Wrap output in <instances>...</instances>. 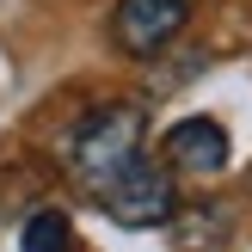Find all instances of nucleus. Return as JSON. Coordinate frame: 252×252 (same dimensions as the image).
<instances>
[{"label": "nucleus", "instance_id": "obj_1", "mask_svg": "<svg viewBox=\"0 0 252 252\" xmlns=\"http://www.w3.org/2000/svg\"><path fill=\"white\" fill-rule=\"evenodd\" d=\"M142 142H148V111L135 98H111L74 117V129L62 135V166L86 197H98L142 160Z\"/></svg>", "mask_w": 252, "mask_h": 252}, {"label": "nucleus", "instance_id": "obj_3", "mask_svg": "<svg viewBox=\"0 0 252 252\" xmlns=\"http://www.w3.org/2000/svg\"><path fill=\"white\" fill-rule=\"evenodd\" d=\"M191 12H197V0H117V12H111V49L129 56V62H154L191 25Z\"/></svg>", "mask_w": 252, "mask_h": 252}, {"label": "nucleus", "instance_id": "obj_6", "mask_svg": "<svg viewBox=\"0 0 252 252\" xmlns=\"http://www.w3.org/2000/svg\"><path fill=\"white\" fill-rule=\"evenodd\" d=\"M19 252H74V221L62 209H37L19 228Z\"/></svg>", "mask_w": 252, "mask_h": 252}, {"label": "nucleus", "instance_id": "obj_5", "mask_svg": "<svg viewBox=\"0 0 252 252\" xmlns=\"http://www.w3.org/2000/svg\"><path fill=\"white\" fill-rule=\"evenodd\" d=\"M179 228V252H221V240L234 234V216L228 203H191L185 216H172Z\"/></svg>", "mask_w": 252, "mask_h": 252}, {"label": "nucleus", "instance_id": "obj_4", "mask_svg": "<svg viewBox=\"0 0 252 252\" xmlns=\"http://www.w3.org/2000/svg\"><path fill=\"white\" fill-rule=\"evenodd\" d=\"M160 148H166V166L185 179H216L228 166V129L216 117H179Z\"/></svg>", "mask_w": 252, "mask_h": 252}, {"label": "nucleus", "instance_id": "obj_2", "mask_svg": "<svg viewBox=\"0 0 252 252\" xmlns=\"http://www.w3.org/2000/svg\"><path fill=\"white\" fill-rule=\"evenodd\" d=\"M98 209H105L117 228H166L179 216V185H172V166L166 160H135L117 185L98 191Z\"/></svg>", "mask_w": 252, "mask_h": 252}]
</instances>
